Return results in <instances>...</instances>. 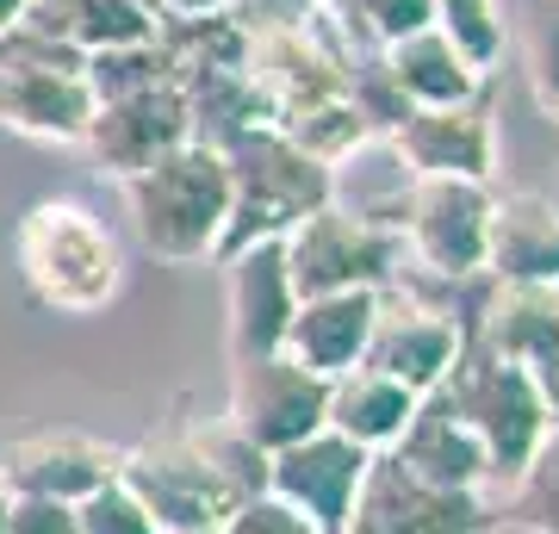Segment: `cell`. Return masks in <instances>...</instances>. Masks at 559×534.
<instances>
[{
    "mask_svg": "<svg viewBox=\"0 0 559 534\" xmlns=\"http://www.w3.org/2000/svg\"><path fill=\"white\" fill-rule=\"evenodd\" d=\"M318 534H348V529H318Z\"/></svg>",
    "mask_w": 559,
    "mask_h": 534,
    "instance_id": "obj_35",
    "label": "cell"
},
{
    "mask_svg": "<svg viewBox=\"0 0 559 534\" xmlns=\"http://www.w3.org/2000/svg\"><path fill=\"white\" fill-rule=\"evenodd\" d=\"M385 454H399L417 478L448 485V491H485L491 485V460H485L479 436L441 404V392L417 397V416L404 423L399 448H385Z\"/></svg>",
    "mask_w": 559,
    "mask_h": 534,
    "instance_id": "obj_20",
    "label": "cell"
},
{
    "mask_svg": "<svg viewBox=\"0 0 559 534\" xmlns=\"http://www.w3.org/2000/svg\"><path fill=\"white\" fill-rule=\"evenodd\" d=\"M485 230H491V193H485V180L460 175H423L399 224L404 261L454 280L485 274Z\"/></svg>",
    "mask_w": 559,
    "mask_h": 534,
    "instance_id": "obj_10",
    "label": "cell"
},
{
    "mask_svg": "<svg viewBox=\"0 0 559 534\" xmlns=\"http://www.w3.org/2000/svg\"><path fill=\"white\" fill-rule=\"evenodd\" d=\"M528 81L547 119H559V0H535L528 20Z\"/></svg>",
    "mask_w": 559,
    "mask_h": 534,
    "instance_id": "obj_26",
    "label": "cell"
},
{
    "mask_svg": "<svg viewBox=\"0 0 559 534\" xmlns=\"http://www.w3.org/2000/svg\"><path fill=\"white\" fill-rule=\"evenodd\" d=\"M106 478H119V448L81 436V429H44V436H25L20 448H7V460H0V485H7L13 497L81 503L87 491H100Z\"/></svg>",
    "mask_w": 559,
    "mask_h": 534,
    "instance_id": "obj_16",
    "label": "cell"
},
{
    "mask_svg": "<svg viewBox=\"0 0 559 534\" xmlns=\"http://www.w3.org/2000/svg\"><path fill=\"white\" fill-rule=\"evenodd\" d=\"M7 534H81V510L57 497H13Z\"/></svg>",
    "mask_w": 559,
    "mask_h": 534,
    "instance_id": "obj_29",
    "label": "cell"
},
{
    "mask_svg": "<svg viewBox=\"0 0 559 534\" xmlns=\"http://www.w3.org/2000/svg\"><path fill=\"white\" fill-rule=\"evenodd\" d=\"M404 162L417 175H460V180H491L498 168V124H491V87L454 106H411L392 131Z\"/></svg>",
    "mask_w": 559,
    "mask_h": 534,
    "instance_id": "obj_13",
    "label": "cell"
},
{
    "mask_svg": "<svg viewBox=\"0 0 559 534\" xmlns=\"http://www.w3.org/2000/svg\"><path fill=\"white\" fill-rule=\"evenodd\" d=\"M187 138H193V124H187V94H180V81H156V87H143V94L94 106L81 143L94 150V162H100L106 175L131 180L138 168H150L156 156H168V150L187 143Z\"/></svg>",
    "mask_w": 559,
    "mask_h": 534,
    "instance_id": "obj_12",
    "label": "cell"
},
{
    "mask_svg": "<svg viewBox=\"0 0 559 534\" xmlns=\"http://www.w3.org/2000/svg\"><path fill=\"white\" fill-rule=\"evenodd\" d=\"M554 305H559V286H554Z\"/></svg>",
    "mask_w": 559,
    "mask_h": 534,
    "instance_id": "obj_36",
    "label": "cell"
},
{
    "mask_svg": "<svg viewBox=\"0 0 559 534\" xmlns=\"http://www.w3.org/2000/svg\"><path fill=\"white\" fill-rule=\"evenodd\" d=\"M87 119H94V94L81 81V50L7 25L0 32V124H13L25 138L81 143Z\"/></svg>",
    "mask_w": 559,
    "mask_h": 534,
    "instance_id": "obj_5",
    "label": "cell"
},
{
    "mask_svg": "<svg viewBox=\"0 0 559 534\" xmlns=\"http://www.w3.org/2000/svg\"><path fill=\"white\" fill-rule=\"evenodd\" d=\"M75 510H81V534H162L156 522H150V510L124 491L119 478H106L100 491H87Z\"/></svg>",
    "mask_w": 559,
    "mask_h": 534,
    "instance_id": "obj_27",
    "label": "cell"
},
{
    "mask_svg": "<svg viewBox=\"0 0 559 534\" xmlns=\"http://www.w3.org/2000/svg\"><path fill=\"white\" fill-rule=\"evenodd\" d=\"M124 199H131L143 249L187 268V261L218 256L224 224H230V168L212 143L187 138L124 180Z\"/></svg>",
    "mask_w": 559,
    "mask_h": 534,
    "instance_id": "obj_2",
    "label": "cell"
},
{
    "mask_svg": "<svg viewBox=\"0 0 559 534\" xmlns=\"http://www.w3.org/2000/svg\"><path fill=\"white\" fill-rule=\"evenodd\" d=\"M479 534H540V529H528V522H516V515H498V510H491V522H485Z\"/></svg>",
    "mask_w": 559,
    "mask_h": 534,
    "instance_id": "obj_31",
    "label": "cell"
},
{
    "mask_svg": "<svg viewBox=\"0 0 559 534\" xmlns=\"http://www.w3.org/2000/svg\"><path fill=\"white\" fill-rule=\"evenodd\" d=\"M485 274L510 286H559V205L547 193L491 199Z\"/></svg>",
    "mask_w": 559,
    "mask_h": 534,
    "instance_id": "obj_19",
    "label": "cell"
},
{
    "mask_svg": "<svg viewBox=\"0 0 559 534\" xmlns=\"http://www.w3.org/2000/svg\"><path fill=\"white\" fill-rule=\"evenodd\" d=\"M503 503L498 515H516L540 534H559V423H547V436L535 441V454L522 460V473L503 485Z\"/></svg>",
    "mask_w": 559,
    "mask_h": 534,
    "instance_id": "obj_23",
    "label": "cell"
},
{
    "mask_svg": "<svg viewBox=\"0 0 559 534\" xmlns=\"http://www.w3.org/2000/svg\"><path fill=\"white\" fill-rule=\"evenodd\" d=\"M7 510H13V491L0 485V534H7Z\"/></svg>",
    "mask_w": 559,
    "mask_h": 534,
    "instance_id": "obj_33",
    "label": "cell"
},
{
    "mask_svg": "<svg viewBox=\"0 0 559 534\" xmlns=\"http://www.w3.org/2000/svg\"><path fill=\"white\" fill-rule=\"evenodd\" d=\"M212 534H318V522H311V515H299L286 497L255 491V497H242V503L224 515Z\"/></svg>",
    "mask_w": 559,
    "mask_h": 534,
    "instance_id": "obj_28",
    "label": "cell"
},
{
    "mask_svg": "<svg viewBox=\"0 0 559 534\" xmlns=\"http://www.w3.org/2000/svg\"><path fill=\"white\" fill-rule=\"evenodd\" d=\"M436 392L479 436L485 460H491V485H510L522 473V460L535 454V441L547 436V411H540L528 373H522L516 360L491 355L479 336L460 342L454 367H448V379H441Z\"/></svg>",
    "mask_w": 559,
    "mask_h": 534,
    "instance_id": "obj_4",
    "label": "cell"
},
{
    "mask_svg": "<svg viewBox=\"0 0 559 534\" xmlns=\"http://www.w3.org/2000/svg\"><path fill=\"white\" fill-rule=\"evenodd\" d=\"M230 0H162L156 13H175V20H193V13H224Z\"/></svg>",
    "mask_w": 559,
    "mask_h": 534,
    "instance_id": "obj_30",
    "label": "cell"
},
{
    "mask_svg": "<svg viewBox=\"0 0 559 534\" xmlns=\"http://www.w3.org/2000/svg\"><path fill=\"white\" fill-rule=\"evenodd\" d=\"M367 448H355L336 429H318V436L293 441L267 454V491L286 497L299 515H311L318 529H342L348 522V503L360 491V473H367Z\"/></svg>",
    "mask_w": 559,
    "mask_h": 534,
    "instance_id": "obj_14",
    "label": "cell"
},
{
    "mask_svg": "<svg viewBox=\"0 0 559 534\" xmlns=\"http://www.w3.org/2000/svg\"><path fill=\"white\" fill-rule=\"evenodd\" d=\"M373 317H380V293H318V298H299V311L286 323V355L311 367L318 379H336L348 367H360L367 355V336H373Z\"/></svg>",
    "mask_w": 559,
    "mask_h": 534,
    "instance_id": "obj_18",
    "label": "cell"
},
{
    "mask_svg": "<svg viewBox=\"0 0 559 534\" xmlns=\"http://www.w3.org/2000/svg\"><path fill=\"white\" fill-rule=\"evenodd\" d=\"M193 441H200V454L212 460V473L230 485V497H255L267 491V454H261L255 441H242L230 423H218V429H193Z\"/></svg>",
    "mask_w": 559,
    "mask_h": 534,
    "instance_id": "obj_25",
    "label": "cell"
},
{
    "mask_svg": "<svg viewBox=\"0 0 559 534\" xmlns=\"http://www.w3.org/2000/svg\"><path fill=\"white\" fill-rule=\"evenodd\" d=\"M385 75L404 94V106H454V99H473L485 87V75L460 57L448 44V32H436V25L385 44Z\"/></svg>",
    "mask_w": 559,
    "mask_h": 534,
    "instance_id": "obj_22",
    "label": "cell"
},
{
    "mask_svg": "<svg viewBox=\"0 0 559 534\" xmlns=\"http://www.w3.org/2000/svg\"><path fill=\"white\" fill-rule=\"evenodd\" d=\"M491 522L485 491H448L404 466L399 454H373L348 503V534H479Z\"/></svg>",
    "mask_w": 559,
    "mask_h": 534,
    "instance_id": "obj_9",
    "label": "cell"
},
{
    "mask_svg": "<svg viewBox=\"0 0 559 534\" xmlns=\"http://www.w3.org/2000/svg\"><path fill=\"white\" fill-rule=\"evenodd\" d=\"M20 7H25V0H0V32H7V25H20Z\"/></svg>",
    "mask_w": 559,
    "mask_h": 534,
    "instance_id": "obj_32",
    "label": "cell"
},
{
    "mask_svg": "<svg viewBox=\"0 0 559 534\" xmlns=\"http://www.w3.org/2000/svg\"><path fill=\"white\" fill-rule=\"evenodd\" d=\"M460 342H466L460 323H448L441 311H429L417 298H404L399 286H380V317H373V336H367L360 367H373V373L399 379L404 392L429 397L448 379Z\"/></svg>",
    "mask_w": 559,
    "mask_h": 534,
    "instance_id": "obj_11",
    "label": "cell"
},
{
    "mask_svg": "<svg viewBox=\"0 0 559 534\" xmlns=\"http://www.w3.org/2000/svg\"><path fill=\"white\" fill-rule=\"evenodd\" d=\"M119 485L138 497L162 534H212L224 515L237 510V497L212 473L193 436H162L119 454Z\"/></svg>",
    "mask_w": 559,
    "mask_h": 534,
    "instance_id": "obj_7",
    "label": "cell"
},
{
    "mask_svg": "<svg viewBox=\"0 0 559 534\" xmlns=\"http://www.w3.org/2000/svg\"><path fill=\"white\" fill-rule=\"evenodd\" d=\"M224 286H230V348L237 355H267L286 342V323L299 311V293H293V274H286V249L280 237L242 242L224 256Z\"/></svg>",
    "mask_w": 559,
    "mask_h": 534,
    "instance_id": "obj_15",
    "label": "cell"
},
{
    "mask_svg": "<svg viewBox=\"0 0 559 534\" xmlns=\"http://www.w3.org/2000/svg\"><path fill=\"white\" fill-rule=\"evenodd\" d=\"M286 274H293V293L318 298V293H380L385 280L404 268V237L399 230H380V224H360L348 218L342 205L323 199L318 212H305L286 237Z\"/></svg>",
    "mask_w": 559,
    "mask_h": 534,
    "instance_id": "obj_6",
    "label": "cell"
},
{
    "mask_svg": "<svg viewBox=\"0 0 559 534\" xmlns=\"http://www.w3.org/2000/svg\"><path fill=\"white\" fill-rule=\"evenodd\" d=\"M13 261H20L25 293L44 311L94 317L106 311L124 286V256L106 218L81 199H38L13 230Z\"/></svg>",
    "mask_w": 559,
    "mask_h": 534,
    "instance_id": "obj_1",
    "label": "cell"
},
{
    "mask_svg": "<svg viewBox=\"0 0 559 534\" xmlns=\"http://www.w3.org/2000/svg\"><path fill=\"white\" fill-rule=\"evenodd\" d=\"M138 7H150V13H156V7H162V0H138Z\"/></svg>",
    "mask_w": 559,
    "mask_h": 534,
    "instance_id": "obj_34",
    "label": "cell"
},
{
    "mask_svg": "<svg viewBox=\"0 0 559 534\" xmlns=\"http://www.w3.org/2000/svg\"><path fill=\"white\" fill-rule=\"evenodd\" d=\"M417 180L423 175L404 162V150L392 143V131H367L360 143H348V150L330 162V205H342V212L360 218V224L399 230L404 212H411Z\"/></svg>",
    "mask_w": 559,
    "mask_h": 534,
    "instance_id": "obj_17",
    "label": "cell"
},
{
    "mask_svg": "<svg viewBox=\"0 0 559 534\" xmlns=\"http://www.w3.org/2000/svg\"><path fill=\"white\" fill-rule=\"evenodd\" d=\"M230 168V224H224L218 256L261 237H286L305 212L330 199V168L311 162L280 124H255L218 150Z\"/></svg>",
    "mask_w": 559,
    "mask_h": 534,
    "instance_id": "obj_3",
    "label": "cell"
},
{
    "mask_svg": "<svg viewBox=\"0 0 559 534\" xmlns=\"http://www.w3.org/2000/svg\"><path fill=\"white\" fill-rule=\"evenodd\" d=\"M417 416V392H404L399 379L373 373V367H348V373L330 379V404H323V429L348 436L367 454H385L399 448L404 423Z\"/></svg>",
    "mask_w": 559,
    "mask_h": 534,
    "instance_id": "obj_21",
    "label": "cell"
},
{
    "mask_svg": "<svg viewBox=\"0 0 559 534\" xmlns=\"http://www.w3.org/2000/svg\"><path fill=\"white\" fill-rule=\"evenodd\" d=\"M429 13H436V32H448V44H454L479 75L503 57L498 0H429Z\"/></svg>",
    "mask_w": 559,
    "mask_h": 534,
    "instance_id": "obj_24",
    "label": "cell"
},
{
    "mask_svg": "<svg viewBox=\"0 0 559 534\" xmlns=\"http://www.w3.org/2000/svg\"><path fill=\"white\" fill-rule=\"evenodd\" d=\"M323 404H330V379H318L311 367L267 348V355H237L230 367V429L242 441H255L261 454H280L293 441L323 429Z\"/></svg>",
    "mask_w": 559,
    "mask_h": 534,
    "instance_id": "obj_8",
    "label": "cell"
}]
</instances>
